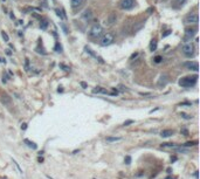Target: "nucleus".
<instances>
[{"instance_id": "obj_13", "label": "nucleus", "mask_w": 200, "mask_h": 179, "mask_svg": "<svg viewBox=\"0 0 200 179\" xmlns=\"http://www.w3.org/2000/svg\"><path fill=\"white\" fill-rule=\"evenodd\" d=\"M0 101H1V103H4V104H6V105H9V104H11V97H9L6 93H1Z\"/></svg>"}, {"instance_id": "obj_25", "label": "nucleus", "mask_w": 200, "mask_h": 179, "mask_svg": "<svg viewBox=\"0 0 200 179\" xmlns=\"http://www.w3.org/2000/svg\"><path fill=\"white\" fill-rule=\"evenodd\" d=\"M55 50H56L57 53H61V52H62V47L60 46L59 42H56V45H55Z\"/></svg>"}, {"instance_id": "obj_34", "label": "nucleus", "mask_w": 200, "mask_h": 179, "mask_svg": "<svg viewBox=\"0 0 200 179\" xmlns=\"http://www.w3.org/2000/svg\"><path fill=\"white\" fill-rule=\"evenodd\" d=\"M171 34V31H166L165 33L163 34V37H165V36H167V35H170Z\"/></svg>"}, {"instance_id": "obj_36", "label": "nucleus", "mask_w": 200, "mask_h": 179, "mask_svg": "<svg viewBox=\"0 0 200 179\" xmlns=\"http://www.w3.org/2000/svg\"><path fill=\"white\" fill-rule=\"evenodd\" d=\"M21 129H22V130H26V129H27V124H26V123H24V124L21 125Z\"/></svg>"}, {"instance_id": "obj_38", "label": "nucleus", "mask_w": 200, "mask_h": 179, "mask_svg": "<svg viewBox=\"0 0 200 179\" xmlns=\"http://www.w3.org/2000/svg\"><path fill=\"white\" fill-rule=\"evenodd\" d=\"M136 56H138V53H135V54H133V55L131 56V60H132V59H135Z\"/></svg>"}, {"instance_id": "obj_22", "label": "nucleus", "mask_w": 200, "mask_h": 179, "mask_svg": "<svg viewBox=\"0 0 200 179\" xmlns=\"http://www.w3.org/2000/svg\"><path fill=\"white\" fill-rule=\"evenodd\" d=\"M1 36H2V39H4L6 42H8L9 41V37H8V35H7L6 32H1Z\"/></svg>"}, {"instance_id": "obj_5", "label": "nucleus", "mask_w": 200, "mask_h": 179, "mask_svg": "<svg viewBox=\"0 0 200 179\" xmlns=\"http://www.w3.org/2000/svg\"><path fill=\"white\" fill-rule=\"evenodd\" d=\"M184 22L187 24V25H195L199 22V17L197 13H191L188 15H186L185 19H184Z\"/></svg>"}, {"instance_id": "obj_26", "label": "nucleus", "mask_w": 200, "mask_h": 179, "mask_svg": "<svg viewBox=\"0 0 200 179\" xmlns=\"http://www.w3.org/2000/svg\"><path fill=\"white\" fill-rule=\"evenodd\" d=\"M198 142L197 141H194V142H187V143L184 144V146H192V145H197Z\"/></svg>"}, {"instance_id": "obj_11", "label": "nucleus", "mask_w": 200, "mask_h": 179, "mask_svg": "<svg viewBox=\"0 0 200 179\" xmlns=\"http://www.w3.org/2000/svg\"><path fill=\"white\" fill-rule=\"evenodd\" d=\"M116 20H117L116 13H110L108 19H107V24H108V26H112V25L116 22Z\"/></svg>"}, {"instance_id": "obj_17", "label": "nucleus", "mask_w": 200, "mask_h": 179, "mask_svg": "<svg viewBox=\"0 0 200 179\" xmlns=\"http://www.w3.org/2000/svg\"><path fill=\"white\" fill-rule=\"evenodd\" d=\"M166 83H167V77H166L165 75H163V76L160 77L159 82H158V86H159V87H162V86H165Z\"/></svg>"}, {"instance_id": "obj_8", "label": "nucleus", "mask_w": 200, "mask_h": 179, "mask_svg": "<svg viewBox=\"0 0 200 179\" xmlns=\"http://www.w3.org/2000/svg\"><path fill=\"white\" fill-rule=\"evenodd\" d=\"M182 66L187 69H191V70H194V72H198L199 70V66L197 62H185L182 63Z\"/></svg>"}, {"instance_id": "obj_9", "label": "nucleus", "mask_w": 200, "mask_h": 179, "mask_svg": "<svg viewBox=\"0 0 200 179\" xmlns=\"http://www.w3.org/2000/svg\"><path fill=\"white\" fill-rule=\"evenodd\" d=\"M92 93L94 94H109V95H111V96H115V95H117L116 93H109L107 89H104V88H102V87H96L95 89L92 90Z\"/></svg>"}, {"instance_id": "obj_2", "label": "nucleus", "mask_w": 200, "mask_h": 179, "mask_svg": "<svg viewBox=\"0 0 200 179\" xmlns=\"http://www.w3.org/2000/svg\"><path fill=\"white\" fill-rule=\"evenodd\" d=\"M114 41H115V35L112 33H105V34H102V36H101L100 45L103 47H107V46L114 43Z\"/></svg>"}, {"instance_id": "obj_30", "label": "nucleus", "mask_w": 200, "mask_h": 179, "mask_svg": "<svg viewBox=\"0 0 200 179\" xmlns=\"http://www.w3.org/2000/svg\"><path fill=\"white\" fill-rule=\"evenodd\" d=\"M118 88H119V90H121V91H125V90H127V87H124V86H122V84H119Z\"/></svg>"}, {"instance_id": "obj_32", "label": "nucleus", "mask_w": 200, "mask_h": 179, "mask_svg": "<svg viewBox=\"0 0 200 179\" xmlns=\"http://www.w3.org/2000/svg\"><path fill=\"white\" fill-rule=\"evenodd\" d=\"M133 123V121L132 119H130V121H127V122H124V125L127 126V125H129V124H132Z\"/></svg>"}, {"instance_id": "obj_21", "label": "nucleus", "mask_w": 200, "mask_h": 179, "mask_svg": "<svg viewBox=\"0 0 200 179\" xmlns=\"http://www.w3.org/2000/svg\"><path fill=\"white\" fill-rule=\"evenodd\" d=\"M162 146L163 148H173V149H176L177 146L174 145V144H172V143H163L162 144Z\"/></svg>"}, {"instance_id": "obj_12", "label": "nucleus", "mask_w": 200, "mask_h": 179, "mask_svg": "<svg viewBox=\"0 0 200 179\" xmlns=\"http://www.w3.org/2000/svg\"><path fill=\"white\" fill-rule=\"evenodd\" d=\"M83 4H84V0H70L72 8H74V9L80 8V7H81Z\"/></svg>"}, {"instance_id": "obj_37", "label": "nucleus", "mask_w": 200, "mask_h": 179, "mask_svg": "<svg viewBox=\"0 0 200 179\" xmlns=\"http://www.w3.org/2000/svg\"><path fill=\"white\" fill-rule=\"evenodd\" d=\"M81 86L83 87V88H84V89L87 88V83H85V82H81Z\"/></svg>"}, {"instance_id": "obj_16", "label": "nucleus", "mask_w": 200, "mask_h": 179, "mask_svg": "<svg viewBox=\"0 0 200 179\" xmlns=\"http://www.w3.org/2000/svg\"><path fill=\"white\" fill-rule=\"evenodd\" d=\"M145 25V21H139L138 24H136L135 26H133V32H138V31H140L143 27Z\"/></svg>"}, {"instance_id": "obj_23", "label": "nucleus", "mask_w": 200, "mask_h": 179, "mask_svg": "<svg viewBox=\"0 0 200 179\" xmlns=\"http://www.w3.org/2000/svg\"><path fill=\"white\" fill-rule=\"evenodd\" d=\"M153 61H155V63H160L162 61H163V56H160V55L156 56L155 59H153Z\"/></svg>"}, {"instance_id": "obj_19", "label": "nucleus", "mask_w": 200, "mask_h": 179, "mask_svg": "<svg viewBox=\"0 0 200 179\" xmlns=\"http://www.w3.org/2000/svg\"><path fill=\"white\" fill-rule=\"evenodd\" d=\"M156 49H157V41H156V40H152L151 43H150V50H151V52H155Z\"/></svg>"}, {"instance_id": "obj_7", "label": "nucleus", "mask_w": 200, "mask_h": 179, "mask_svg": "<svg viewBox=\"0 0 200 179\" xmlns=\"http://www.w3.org/2000/svg\"><path fill=\"white\" fill-rule=\"evenodd\" d=\"M195 32H197V28H187L185 31V37H184L185 41L184 42H187V40H191L192 36H194Z\"/></svg>"}, {"instance_id": "obj_33", "label": "nucleus", "mask_w": 200, "mask_h": 179, "mask_svg": "<svg viewBox=\"0 0 200 179\" xmlns=\"http://www.w3.org/2000/svg\"><path fill=\"white\" fill-rule=\"evenodd\" d=\"M13 163H14V164H15V166H17V167H18V170L20 171V172H21V173H22V170H21V167H20V166H19V164H18V163H17V161H15V160H13Z\"/></svg>"}, {"instance_id": "obj_28", "label": "nucleus", "mask_w": 200, "mask_h": 179, "mask_svg": "<svg viewBox=\"0 0 200 179\" xmlns=\"http://www.w3.org/2000/svg\"><path fill=\"white\" fill-rule=\"evenodd\" d=\"M174 1H176L178 5H180V6H182V5H184V4L186 2V0H174Z\"/></svg>"}, {"instance_id": "obj_10", "label": "nucleus", "mask_w": 200, "mask_h": 179, "mask_svg": "<svg viewBox=\"0 0 200 179\" xmlns=\"http://www.w3.org/2000/svg\"><path fill=\"white\" fill-rule=\"evenodd\" d=\"M94 18V14H92V11L91 9H85L82 14V19L84 21H90L91 19Z\"/></svg>"}, {"instance_id": "obj_29", "label": "nucleus", "mask_w": 200, "mask_h": 179, "mask_svg": "<svg viewBox=\"0 0 200 179\" xmlns=\"http://www.w3.org/2000/svg\"><path fill=\"white\" fill-rule=\"evenodd\" d=\"M130 163H131V157H130V156H127V157H125V164L129 165Z\"/></svg>"}, {"instance_id": "obj_39", "label": "nucleus", "mask_w": 200, "mask_h": 179, "mask_svg": "<svg viewBox=\"0 0 200 179\" xmlns=\"http://www.w3.org/2000/svg\"><path fill=\"white\" fill-rule=\"evenodd\" d=\"M2 1H5V0H2Z\"/></svg>"}, {"instance_id": "obj_31", "label": "nucleus", "mask_w": 200, "mask_h": 179, "mask_svg": "<svg viewBox=\"0 0 200 179\" xmlns=\"http://www.w3.org/2000/svg\"><path fill=\"white\" fill-rule=\"evenodd\" d=\"M55 12H56V14H57V17H59V18H63V15H62V13H61V12H60L59 9H56Z\"/></svg>"}, {"instance_id": "obj_1", "label": "nucleus", "mask_w": 200, "mask_h": 179, "mask_svg": "<svg viewBox=\"0 0 200 179\" xmlns=\"http://www.w3.org/2000/svg\"><path fill=\"white\" fill-rule=\"evenodd\" d=\"M197 81H198V75H194V76H186V77H182L179 81V86L184 87V88H191L194 87L197 84Z\"/></svg>"}, {"instance_id": "obj_20", "label": "nucleus", "mask_w": 200, "mask_h": 179, "mask_svg": "<svg viewBox=\"0 0 200 179\" xmlns=\"http://www.w3.org/2000/svg\"><path fill=\"white\" fill-rule=\"evenodd\" d=\"M121 139H122L121 137H107V142H109V143H111V142H118Z\"/></svg>"}, {"instance_id": "obj_15", "label": "nucleus", "mask_w": 200, "mask_h": 179, "mask_svg": "<svg viewBox=\"0 0 200 179\" xmlns=\"http://www.w3.org/2000/svg\"><path fill=\"white\" fill-rule=\"evenodd\" d=\"M160 136L164 137V138L171 137V136H173V130H170V129H167V130H163V131L160 132Z\"/></svg>"}, {"instance_id": "obj_24", "label": "nucleus", "mask_w": 200, "mask_h": 179, "mask_svg": "<svg viewBox=\"0 0 200 179\" xmlns=\"http://www.w3.org/2000/svg\"><path fill=\"white\" fill-rule=\"evenodd\" d=\"M47 26H48V22H47L46 20H43V21L40 24V28H41V29H46V28H47Z\"/></svg>"}, {"instance_id": "obj_6", "label": "nucleus", "mask_w": 200, "mask_h": 179, "mask_svg": "<svg viewBox=\"0 0 200 179\" xmlns=\"http://www.w3.org/2000/svg\"><path fill=\"white\" fill-rule=\"evenodd\" d=\"M133 6H135V0H121L119 2V7L125 11L133 8Z\"/></svg>"}, {"instance_id": "obj_14", "label": "nucleus", "mask_w": 200, "mask_h": 179, "mask_svg": "<svg viewBox=\"0 0 200 179\" xmlns=\"http://www.w3.org/2000/svg\"><path fill=\"white\" fill-rule=\"evenodd\" d=\"M85 50H87V53H89V54H90L91 56H94V57H95L96 60H98V61H100L101 63H104V61H103V59H102V57H100L98 55H96V54H95V53H94V52H92V50H91L90 48H88V47H85Z\"/></svg>"}, {"instance_id": "obj_35", "label": "nucleus", "mask_w": 200, "mask_h": 179, "mask_svg": "<svg viewBox=\"0 0 200 179\" xmlns=\"http://www.w3.org/2000/svg\"><path fill=\"white\" fill-rule=\"evenodd\" d=\"M182 134H185V136H188V131H187L186 129H182Z\"/></svg>"}, {"instance_id": "obj_3", "label": "nucleus", "mask_w": 200, "mask_h": 179, "mask_svg": "<svg viewBox=\"0 0 200 179\" xmlns=\"http://www.w3.org/2000/svg\"><path fill=\"white\" fill-rule=\"evenodd\" d=\"M102 34H103V28L98 24L94 25L90 28V31H89V36L92 37V39H98V37L102 36Z\"/></svg>"}, {"instance_id": "obj_18", "label": "nucleus", "mask_w": 200, "mask_h": 179, "mask_svg": "<svg viewBox=\"0 0 200 179\" xmlns=\"http://www.w3.org/2000/svg\"><path fill=\"white\" fill-rule=\"evenodd\" d=\"M25 143L27 144V145L29 146V148H32L33 150H35V149L37 148V146H36V144H35V143H33V142H30V141H28V139H25Z\"/></svg>"}, {"instance_id": "obj_27", "label": "nucleus", "mask_w": 200, "mask_h": 179, "mask_svg": "<svg viewBox=\"0 0 200 179\" xmlns=\"http://www.w3.org/2000/svg\"><path fill=\"white\" fill-rule=\"evenodd\" d=\"M182 118H185V119H191V118H192V116H190V115H186V114H184V112L182 114Z\"/></svg>"}, {"instance_id": "obj_4", "label": "nucleus", "mask_w": 200, "mask_h": 179, "mask_svg": "<svg viewBox=\"0 0 200 179\" xmlns=\"http://www.w3.org/2000/svg\"><path fill=\"white\" fill-rule=\"evenodd\" d=\"M182 52L185 56L192 57L194 55V53H195V48H194V46L192 45V43H185V45L182 46Z\"/></svg>"}]
</instances>
